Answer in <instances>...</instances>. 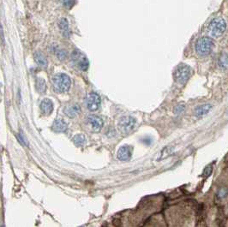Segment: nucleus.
I'll return each instance as SVG.
<instances>
[{
	"instance_id": "f257e3e1",
	"label": "nucleus",
	"mask_w": 228,
	"mask_h": 227,
	"mask_svg": "<svg viewBox=\"0 0 228 227\" xmlns=\"http://www.w3.org/2000/svg\"><path fill=\"white\" fill-rule=\"evenodd\" d=\"M53 85L55 92L63 94L67 92L71 85L70 76L65 74H57L53 78Z\"/></svg>"
},
{
	"instance_id": "f03ea898",
	"label": "nucleus",
	"mask_w": 228,
	"mask_h": 227,
	"mask_svg": "<svg viewBox=\"0 0 228 227\" xmlns=\"http://www.w3.org/2000/svg\"><path fill=\"white\" fill-rule=\"evenodd\" d=\"M214 45V41L210 37H202L198 39L196 43V52L199 56L204 57L212 52Z\"/></svg>"
},
{
	"instance_id": "7ed1b4c3",
	"label": "nucleus",
	"mask_w": 228,
	"mask_h": 227,
	"mask_svg": "<svg viewBox=\"0 0 228 227\" xmlns=\"http://www.w3.org/2000/svg\"><path fill=\"white\" fill-rule=\"evenodd\" d=\"M226 28V22L222 18H215L210 22L209 26V33L214 38H218L223 35Z\"/></svg>"
},
{
	"instance_id": "20e7f679",
	"label": "nucleus",
	"mask_w": 228,
	"mask_h": 227,
	"mask_svg": "<svg viewBox=\"0 0 228 227\" xmlns=\"http://www.w3.org/2000/svg\"><path fill=\"white\" fill-rule=\"evenodd\" d=\"M136 124L137 122L135 118L131 116H124L118 122V129L121 133L129 134L136 129Z\"/></svg>"
},
{
	"instance_id": "39448f33",
	"label": "nucleus",
	"mask_w": 228,
	"mask_h": 227,
	"mask_svg": "<svg viewBox=\"0 0 228 227\" xmlns=\"http://www.w3.org/2000/svg\"><path fill=\"white\" fill-rule=\"evenodd\" d=\"M190 75H191V69L189 66L185 64H181L175 70V81L178 83L185 84L190 77Z\"/></svg>"
},
{
	"instance_id": "423d86ee",
	"label": "nucleus",
	"mask_w": 228,
	"mask_h": 227,
	"mask_svg": "<svg viewBox=\"0 0 228 227\" xmlns=\"http://www.w3.org/2000/svg\"><path fill=\"white\" fill-rule=\"evenodd\" d=\"M100 103H101V99H100V95L96 94V93H94V92L89 93L86 97L87 108L91 112L97 111L100 106Z\"/></svg>"
},
{
	"instance_id": "0eeeda50",
	"label": "nucleus",
	"mask_w": 228,
	"mask_h": 227,
	"mask_svg": "<svg viewBox=\"0 0 228 227\" xmlns=\"http://www.w3.org/2000/svg\"><path fill=\"white\" fill-rule=\"evenodd\" d=\"M132 152H133V148L130 145H124L119 148L117 153V157L119 160L122 161H126L129 160L132 156Z\"/></svg>"
},
{
	"instance_id": "6e6552de",
	"label": "nucleus",
	"mask_w": 228,
	"mask_h": 227,
	"mask_svg": "<svg viewBox=\"0 0 228 227\" xmlns=\"http://www.w3.org/2000/svg\"><path fill=\"white\" fill-rule=\"evenodd\" d=\"M87 122L88 124L91 125L93 130L94 131H100L104 125V121L102 120L101 118L94 116V115H90L87 117Z\"/></svg>"
},
{
	"instance_id": "1a4fd4ad",
	"label": "nucleus",
	"mask_w": 228,
	"mask_h": 227,
	"mask_svg": "<svg viewBox=\"0 0 228 227\" xmlns=\"http://www.w3.org/2000/svg\"><path fill=\"white\" fill-rule=\"evenodd\" d=\"M53 103L51 99H45L40 103V111L43 115L49 116L53 112Z\"/></svg>"
},
{
	"instance_id": "9d476101",
	"label": "nucleus",
	"mask_w": 228,
	"mask_h": 227,
	"mask_svg": "<svg viewBox=\"0 0 228 227\" xmlns=\"http://www.w3.org/2000/svg\"><path fill=\"white\" fill-rule=\"evenodd\" d=\"M212 108H213V106L210 104H204V105H199L195 110V116L196 118L204 117L205 115H207V114H209L210 112V111L212 110Z\"/></svg>"
},
{
	"instance_id": "9b49d317",
	"label": "nucleus",
	"mask_w": 228,
	"mask_h": 227,
	"mask_svg": "<svg viewBox=\"0 0 228 227\" xmlns=\"http://www.w3.org/2000/svg\"><path fill=\"white\" fill-rule=\"evenodd\" d=\"M80 112H81V108L78 105H68L63 109V113L70 119L76 118L77 116H78V114L80 113Z\"/></svg>"
},
{
	"instance_id": "f8f14e48",
	"label": "nucleus",
	"mask_w": 228,
	"mask_h": 227,
	"mask_svg": "<svg viewBox=\"0 0 228 227\" xmlns=\"http://www.w3.org/2000/svg\"><path fill=\"white\" fill-rule=\"evenodd\" d=\"M68 129V125L63 119H57L53 124V130L56 133H63Z\"/></svg>"
},
{
	"instance_id": "ddd939ff",
	"label": "nucleus",
	"mask_w": 228,
	"mask_h": 227,
	"mask_svg": "<svg viewBox=\"0 0 228 227\" xmlns=\"http://www.w3.org/2000/svg\"><path fill=\"white\" fill-rule=\"evenodd\" d=\"M34 58L35 62L37 63V64L42 67V68H46L47 65H48V63H47V59L46 58V56L40 52H35L34 54Z\"/></svg>"
},
{
	"instance_id": "4468645a",
	"label": "nucleus",
	"mask_w": 228,
	"mask_h": 227,
	"mask_svg": "<svg viewBox=\"0 0 228 227\" xmlns=\"http://www.w3.org/2000/svg\"><path fill=\"white\" fill-rule=\"evenodd\" d=\"M219 67L223 70L228 69V52H223L219 58Z\"/></svg>"
},
{
	"instance_id": "2eb2a0df",
	"label": "nucleus",
	"mask_w": 228,
	"mask_h": 227,
	"mask_svg": "<svg viewBox=\"0 0 228 227\" xmlns=\"http://www.w3.org/2000/svg\"><path fill=\"white\" fill-rule=\"evenodd\" d=\"M35 88L36 90L38 91L39 94H44L46 91V83L45 80L42 78H38L36 79V83H35Z\"/></svg>"
},
{
	"instance_id": "dca6fc26",
	"label": "nucleus",
	"mask_w": 228,
	"mask_h": 227,
	"mask_svg": "<svg viewBox=\"0 0 228 227\" xmlns=\"http://www.w3.org/2000/svg\"><path fill=\"white\" fill-rule=\"evenodd\" d=\"M73 142L77 147H83L86 143V137L82 134H77L73 137Z\"/></svg>"
},
{
	"instance_id": "f3484780",
	"label": "nucleus",
	"mask_w": 228,
	"mask_h": 227,
	"mask_svg": "<svg viewBox=\"0 0 228 227\" xmlns=\"http://www.w3.org/2000/svg\"><path fill=\"white\" fill-rule=\"evenodd\" d=\"M77 64L79 66V68L83 70V71H86L89 66V62H88V59H87L86 57H81L77 61Z\"/></svg>"
},
{
	"instance_id": "a211bd4d",
	"label": "nucleus",
	"mask_w": 228,
	"mask_h": 227,
	"mask_svg": "<svg viewBox=\"0 0 228 227\" xmlns=\"http://www.w3.org/2000/svg\"><path fill=\"white\" fill-rule=\"evenodd\" d=\"M58 27H59V28H60L61 30H63V32L68 31L69 22L67 21V19H65V18H62V19H60V20L58 21Z\"/></svg>"
},
{
	"instance_id": "6ab92c4d",
	"label": "nucleus",
	"mask_w": 228,
	"mask_h": 227,
	"mask_svg": "<svg viewBox=\"0 0 228 227\" xmlns=\"http://www.w3.org/2000/svg\"><path fill=\"white\" fill-rule=\"evenodd\" d=\"M56 55L58 56V58L60 60H63L66 58V52H65L63 50H61V51L59 50V51H58V52H56Z\"/></svg>"
},
{
	"instance_id": "aec40b11",
	"label": "nucleus",
	"mask_w": 228,
	"mask_h": 227,
	"mask_svg": "<svg viewBox=\"0 0 228 227\" xmlns=\"http://www.w3.org/2000/svg\"><path fill=\"white\" fill-rule=\"evenodd\" d=\"M185 106L184 105H179L178 106H176L174 108V113L175 114H179L181 112H183L185 111Z\"/></svg>"
},
{
	"instance_id": "412c9836",
	"label": "nucleus",
	"mask_w": 228,
	"mask_h": 227,
	"mask_svg": "<svg viewBox=\"0 0 228 227\" xmlns=\"http://www.w3.org/2000/svg\"><path fill=\"white\" fill-rule=\"evenodd\" d=\"M76 0H63V4L66 8H71L74 4H75Z\"/></svg>"
},
{
	"instance_id": "4be33fe9",
	"label": "nucleus",
	"mask_w": 228,
	"mask_h": 227,
	"mask_svg": "<svg viewBox=\"0 0 228 227\" xmlns=\"http://www.w3.org/2000/svg\"><path fill=\"white\" fill-rule=\"evenodd\" d=\"M227 193H228L227 189H219V193H218L219 198L226 197V196L227 195Z\"/></svg>"
},
{
	"instance_id": "5701e85b",
	"label": "nucleus",
	"mask_w": 228,
	"mask_h": 227,
	"mask_svg": "<svg viewBox=\"0 0 228 227\" xmlns=\"http://www.w3.org/2000/svg\"><path fill=\"white\" fill-rule=\"evenodd\" d=\"M211 172H212V167H211V166H208V167L204 170V172H203L204 175H207V177L209 176V175L211 174Z\"/></svg>"
},
{
	"instance_id": "b1692460",
	"label": "nucleus",
	"mask_w": 228,
	"mask_h": 227,
	"mask_svg": "<svg viewBox=\"0 0 228 227\" xmlns=\"http://www.w3.org/2000/svg\"><path fill=\"white\" fill-rule=\"evenodd\" d=\"M18 138H19V141L21 142V143L23 144V145H26V141H25L24 137L22 136V134H20L19 135H18Z\"/></svg>"
},
{
	"instance_id": "393cba45",
	"label": "nucleus",
	"mask_w": 228,
	"mask_h": 227,
	"mask_svg": "<svg viewBox=\"0 0 228 227\" xmlns=\"http://www.w3.org/2000/svg\"><path fill=\"white\" fill-rule=\"evenodd\" d=\"M1 38H2V43L4 42V32H3V28L1 27Z\"/></svg>"
},
{
	"instance_id": "a878e982",
	"label": "nucleus",
	"mask_w": 228,
	"mask_h": 227,
	"mask_svg": "<svg viewBox=\"0 0 228 227\" xmlns=\"http://www.w3.org/2000/svg\"><path fill=\"white\" fill-rule=\"evenodd\" d=\"M82 227H84V226H82Z\"/></svg>"
}]
</instances>
